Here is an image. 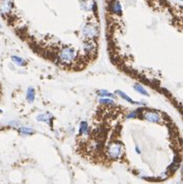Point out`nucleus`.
<instances>
[{
  "instance_id": "nucleus-17",
  "label": "nucleus",
  "mask_w": 183,
  "mask_h": 184,
  "mask_svg": "<svg viewBox=\"0 0 183 184\" xmlns=\"http://www.w3.org/2000/svg\"><path fill=\"white\" fill-rule=\"evenodd\" d=\"M139 115H140V108L138 109V110L132 111V112H130L129 114H127V116H126V118H127V119L136 118V117H139Z\"/></svg>"
},
{
  "instance_id": "nucleus-8",
  "label": "nucleus",
  "mask_w": 183,
  "mask_h": 184,
  "mask_svg": "<svg viewBox=\"0 0 183 184\" xmlns=\"http://www.w3.org/2000/svg\"><path fill=\"white\" fill-rule=\"evenodd\" d=\"M109 8H110V11H111L112 13H114V15H122V7L118 0H112L109 4Z\"/></svg>"
},
{
  "instance_id": "nucleus-21",
  "label": "nucleus",
  "mask_w": 183,
  "mask_h": 184,
  "mask_svg": "<svg viewBox=\"0 0 183 184\" xmlns=\"http://www.w3.org/2000/svg\"><path fill=\"white\" fill-rule=\"evenodd\" d=\"M180 1H183V0H180Z\"/></svg>"
},
{
  "instance_id": "nucleus-11",
  "label": "nucleus",
  "mask_w": 183,
  "mask_h": 184,
  "mask_svg": "<svg viewBox=\"0 0 183 184\" xmlns=\"http://www.w3.org/2000/svg\"><path fill=\"white\" fill-rule=\"evenodd\" d=\"M26 98L28 103H33L35 101V98H36V90H35L33 86H28V88Z\"/></svg>"
},
{
  "instance_id": "nucleus-4",
  "label": "nucleus",
  "mask_w": 183,
  "mask_h": 184,
  "mask_svg": "<svg viewBox=\"0 0 183 184\" xmlns=\"http://www.w3.org/2000/svg\"><path fill=\"white\" fill-rule=\"evenodd\" d=\"M81 33H82L83 37L87 38V40H94L99 36V30L93 24H87L83 26Z\"/></svg>"
},
{
  "instance_id": "nucleus-18",
  "label": "nucleus",
  "mask_w": 183,
  "mask_h": 184,
  "mask_svg": "<svg viewBox=\"0 0 183 184\" xmlns=\"http://www.w3.org/2000/svg\"><path fill=\"white\" fill-rule=\"evenodd\" d=\"M181 173H182V175H183V163H182V165H181Z\"/></svg>"
},
{
  "instance_id": "nucleus-2",
  "label": "nucleus",
  "mask_w": 183,
  "mask_h": 184,
  "mask_svg": "<svg viewBox=\"0 0 183 184\" xmlns=\"http://www.w3.org/2000/svg\"><path fill=\"white\" fill-rule=\"evenodd\" d=\"M76 50L73 49L72 47H63L62 49L59 51L58 58L60 62L64 64H71L74 62L75 58H76Z\"/></svg>"
},
{
  "instance_id": "nucleus-7",
  "label": "nucleus",
  "mask_w": 183,
  "mask_h": 184,
  "mask_svg": "<svg viewBox=\"0 0 183 184\" xmlns=\"http://www.w3.org/2000/svg\"><path fill=\"white\" fill-rule=\"evenodd\" d=\"M115 95H117L118 97H120L121 99H123L124 101H126V102H128L129 104H132V105H137V106H144V103L143 102H136V101L132 100L131 98H130L128 95H126V93H124L123 91H120V90H116L115 92Z\"/></svg>"
},
{
  "instance_id": "nucleus-12",
  "label": "nucleus",
  "mask_w": 183,
  "mask_h": 184,
  "mask_svg": "<svg viewBox=\"0 0 183 184\" xmlns=\"http://www.w3.org/2000/svg\"><path fill=\"white\" fill-rule=\"evenodd\" d=\"M133 90L135 91L136 93L140 94L141 96H144V97H148V96H150V94L148 93V91H146V89H144L143 86H142L140 84H133Z\"/></svg>"
},
{
  "instance_id": "nucleus-10",
  "label": "nucleus",
  "mask_w": 183,
  "mask_h": 184,
  "mask_svg": "<svg viewBox=\"0 0 183 184\" xmlns=\"http://www.w3.org/2000/svg\"><path fill=\"white\" fill-rule=\"evenodd\" d=\"M53 119V116L50 113H44V114H40L37 116V120L40 122H46L48 124H51V120Z\"/></svg>"
},
{
  "instance_id": "nucleus-6",
  "label": "nucleus",
  "mask_w": 183,
  "mask_h": 184,
  "mask_svg": "<svg viewBox=\"0 0 183 184\" xmlns=\"http://www.w3.org/2000/svg\"><path fill=\"white\" fill-rule=\"evenodd\" d=\"M13 8V3L11 0H0V13L2 15H7Z\"/></svg>"
},
{
  "instance_id": "nucleus-3",
  "label": "nucleus",
  "mask_w": 183,
  "mask_h": 184,
  "mask_svg": "<svg viewBox=\"0 0 183 184\" xmlns=\"http://www.w3.org/2000/svg\"><path fill=\"white\" fill-rule=\"evenodd\" d=\"M142 119L148 121L150 123H157V124H161L163 123V116L159 112L154 110H150V109H143L140 110V115Z\"/></svg>"
},
{
  "instance_id": "nucleus-15",
  "label": "nucleus",
  "mask_w": 183,
  "mask_h": 184,
  "mask_svg": "<svg viewBox=\"0 0 183 184\" xmlns=\"http://www.w3.org/2000/svg\"><path fill=\"white\" fill-rule=\"evenodd\" d=\"M18 132H19L20 134H22V135H32V134H34L36 131H35L34 129L30 128V127L22 126V127H20V128L18 129Z\"/></svg>"
},
{
  "instance_id": "nucleus-9",
  "label": "nucleus",
  "mask_w": 183,
  "mask_h": 184,
  "mask_svg": "<svg viewBox=\"0 0 183 184\" xmlns=\"http://www.w3.org/2000/svg\"><path fill=\"white\" fill-rule=\"evenodd\" d=\"M78 133L81 136H87L89 134V123L87 121H81L79 123V128Z\"/></svg>"
},
{
  "instance_id": "nucleus-5",
  "label": "nucleus",
  "mask_w": 183,
  "mask_h": 184,
  "mask_svg": "<svg viewBox=\"0 0 183 184\" xmlns=\"http://www.w3.org/2000/svg\"><path fill=\"white\" fill-rule=\"evenodd\" d=\"M82 48H83V51L85 52V54L92 55V54H95L96 52H97L98 46L94 40H87V42L83 43Z\"/></svg>"
},
{
  "instance_id": "nucleus-20",
  "label": "nucleus",
  "mask_w": 183,
  "mask_h": 184,
  "mask_svg": "<svg viewBox=\"0 0 183 184\" xmlns=\"http://www.w3.org/2000/svg\"><path fill=\"white\" fill-rule=\"evenodd\" d=\"M1 113H2V111H1V110H0V114H1Z\"/></svg>"
},
{
  "instance_id": "nucleus-16",
  "label": "nucleus",
  "mask_w": 183,
  "mask_h": 184,
  "mask_svg": "<svg viewBox=\"0 0 183 184\" xmlns=\"http://www.w3.org/2000/svg\"><path fill=\"white\" fill-rule=\"evenodd\" d=\"M97 95L100 98H114V95L108 90H99L97 92Z\"/></svg>"
},
{
  "instance_id": "nucleus-19",
  "label": "nucleus",
  "mask_w": 183,
  "mask_h": 184,
  "mask_svg": "<svg viewBox=\"0 0 183 184\" xmlns=\"http://www.w3.org/2000/svg\"><path fill=\"white\" fill-rule=\"evenodd\" d=\"M178 184H183V180H181V181L180 182H179V183Z\"/></svg>"
},
{
  "instance_id": "nucleus-13",
  "label": "nucleus",
  "mask_w": 183,
  "mask_h": 184,
  "mask_svg": "<svg viewBox=\"0 0 183 184\" xmlns=\"http://www.w3.org/2000/svg\"><path fill=\"white\" fill-rule=\"evenodd\" d=\"M11 60L13 63H15L16 65H18V66H22V67H24V66L26 65V61L24 59V58L19 57V56H16V55L11 56Z\"/></svg>"
},
{
  "instance_id": "nucleus-1",
  "label": "nucleus",
  "mask_w": 183,
  "mask_h": 184,
  "mask_svg": "<svg viewBox=\"0 0 183 184\" xmlns=\"http://www.w3.org/2000/svg\"><path fill=\"white\" fill-rule=\"evenodd\" d=\"M123 153V145L119 141H111L106 147V156L110 160H117Z\"/></svg>"
},
{
  "instance_id": "nucleus-14",
  "label": "nucleus",
  "mask_w": 183,
  "mask_h": 184,
  "mask_svg": "<svg viewBox=\"0 0 183 184\" xmlns=\"http://www.w3.org/2000/svg\"><path fill=\"white\" fill-rule=\"evenodd\" d=\"M99 103L105 106H114L115 105V101L113 100V98H100Z\"/></svg>"
}]
</instances>
